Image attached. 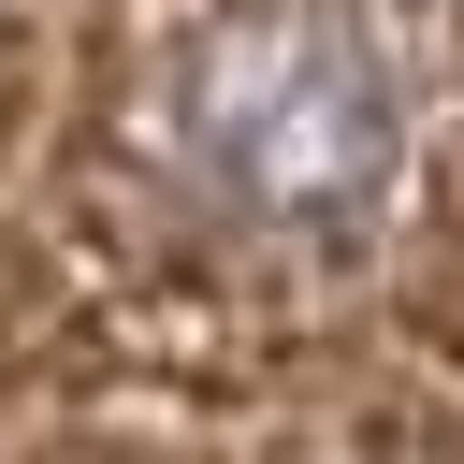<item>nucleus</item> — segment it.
Returning <instances> with one entry per match:
<instances>
[{
  "label": "nucleus",
  "mask_w": 464,
  "mask_h": 464,
  "mask_svg": "<svg viewBox=\"0 0 464 464\" xmlns=\"http://www.w3.org/2000/svg\"><path fill=\"white\" fill-rule=\"evenodd\" d=\"M406 58L362 0H188L130 72V174L160 232L246 276H334L406 203Z\"/></svg>",
  "instance_id": "f257e3e1"
}]
</instances>
